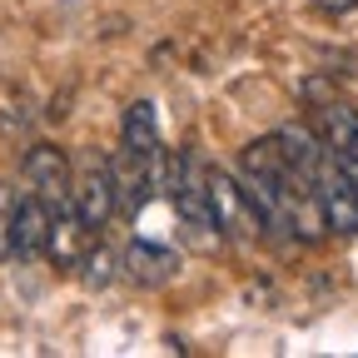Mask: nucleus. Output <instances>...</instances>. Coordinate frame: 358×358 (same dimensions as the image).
<instances>
[{"label":"nucleus","instance_id":"f257e3e1","mask_svg":"<svg viewBox=\"0 0 358 358\" xmlns=\"http://www.w3.org/2000/svg\"><path fill=\"white\" fill-rule=\"evenodd\" d=\"M169 194H174V209H179V219L189 224V229L209 244V239H219V224H214V209H209V169H204V159L194 155V150H185L174 164H169Z\"/></svg>","mask_w":358,"mask_h":358},{"label":"nucleus","instance_id":"f03ea898","mask_svg":"<svg viewBox=\"0 0 358 358\" xmlns=\"http://www.w3.org/2000/svg\"><path fill=\"white\" fill-rule=\"evenodd\" d=\"M308 185H313V199H319V214L334 234H358V189H353V179L338 169L334 150H324V159L313 164L308 174Z\"/></svg>","mask_w":358,"mask_h":358},{"label":"nucleus","instance_id":"7ed1b4c3","mask_svg":"<svg viewBox=\"0 0 358 358\" xmlns=\"http://www.w3.org/2000/svg\"><path fill=\"white\" fill-rule=\"evenodd\" d=\"M209 209H214V224L219 229H229V234H264V219L259 209L249 204L244 185L229 174V169H209Z\"/></svg>","mask_w":358,"mask_h":358},{"label":"nucleus","instance_id":"20e7f679","mask_svg":"<svg viewBox=\"0 0 358 358\" xmlns=\"http://www.w3.org/2000/svg\"><path fill=\"white\" fill-rule=\"evenodd\" d=\"M20 174H25L30 194H40L45 204H55V209H60V204H70V185H75V174H70L65 150H55V145H30V150H25Z\"/></svg>","mask_w":358,"mask_h":358},{"label":"nucleus","instance_id":"39448f33","mask_svg":"<svg viewBox=\"0 0 358 358\" xmlns=\"http://www.w3.org/2000/svg\"><path fill=\"white\" fill-rule=\"evenodd\" d=\"M159 155L155 159H145V155H120V159H105V169H110V185H115V209H124V214H140L145 204H150V194H155V185H159Z\"/></svg>","mask_w":358,"mask_h":358},{"label":"nucleus","instance_id":"423d86ee","mask_svg":"<svg viewBox=\"0 0 358 358\" xmlns=\"http://www.w3.org/2000/svg\"><path fill=\"white\" fill-rule=\"evenodd\" d=\"M70 214L85 224V234H95V229H105V224H110V214H115V185H110L105 159L90 164L75 185H70Z\"/></svg>","mask_w":358,"mask_h":358},{"label":"nucleus","instance_id":"0eeeda50","mask_svg":"<svg viewBox=\"0 0 358 358\" xmlns=\"http://www.w3.org/2000/svg\"><path fill=\"white\" fill-rule=\"evenodd\" d=\"M45 244H50V204L40 194L10 204V219H6V249L15 259H40Z\"/></svg>","mask_w":358,"mask_h":358},{"label":"nucleus","instance_id":"6e6552de","mask_svg":"<svg viewBox=\"0 0 358 358\" xmlns=\"http://www.w3.org/2000/svg\"><path fill=\"white\" fill-rule=\"evenodd\" d=\"M174 268H179V259H174V249H164V244H150V239H134L129 244V254H124V274L134 279V284H169L174 279Z\"/></svg>","mask_w":358,"mask_h":358},{"label":"nucleus","instance_id":"1a4fd4ad","mask_svg":"<svg viewBox=\"0 0 358 358\" xmlns=\"http://www.w3.org/2000/svg\"><path fill=\"white\" fill-rule=\"evenodd\" d=\"M274 145H279V155H284V164L289 169H299V174H313V164L324 159V140L319 134H308V129H299V124H284L279 134H274Z\"/></svg>","mask_w":358,"mask_h":358},{"label":"nucleus","instance_id":"9d476101","mask_svg":"<svg viewBox=\"0 0 358 358\" xmlns=\"http://www.w3.org/2000/svg\"><path fill=\"white\" fill-rule=\"evenodd\" d=\"M124 150L129 155H145L155 159L159 155V120H155V105H129L124 110Z\"/></svg>","mask_w":358,"mask_h":358},{"label":"nucleus","instance_id":"9b49d317","mask_svg":"<svg viewBox=\"0 0 358 358\" xmlns=\"http://www.w3.org/2000/svg\"><path fill=\"white\" fill-rule=\"evenodd\" d=\"M319 120H324V145H329L334 155H358V110H348V105H324Z\"/></svg>","mask_w":358,"mask_h":358},{"label":"nucleus","instance_id":"f8f14e48","mask_svg":"<svg viewBox=\"0 0 358 358\" xmlns=\"http://www.w3.org/2000/svg\"><path fill=\"white\" fill-rule=\"evenodd\" d=\"M85 268H90V274H85L90 284H105V279H110V254L95 249V259H85Z\"/></svg>","mask_w":358,"mask_h":358},{"label":"nucleus","instance_id":"ddd939ff","mask_svg":"<svg viewBox=\"0 0 358 358\" xmlns=\"http://www.w3.org/2000/svg\"><path fill=\"white\" fill-rule=\"evenodd\" d=\"M319 10L324 15H348V10H358V0H319Z\"/></svg>","mask_w":358,"mask_h":358}]
</instances>
